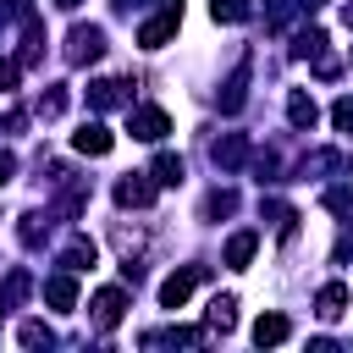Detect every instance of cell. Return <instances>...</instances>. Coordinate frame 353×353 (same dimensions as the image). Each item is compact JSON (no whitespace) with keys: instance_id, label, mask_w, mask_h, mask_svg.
I'll return each mask as SVG.
<instances>
[{"instance_id":"26","label":"cell","mask_w":353,"mask_h":353,"mask_svg":"<svg viewBox=\"0 0 353 353\" xmlns=\"http://www.w3.org/2000/svg\"><path fill=\"white\" fill-rule=\"evenodd\" d=\"M232 210H237V193H232V188H215V193L204 199V215H232Z\"/></svg>"},{"instance_id":"11","label":"cell","mask_w":353,"mask_h":353,"mask_svg":"<svg viewBox=\"0 0 353 353\" xmlns=\"http://www.w3.org/2000/svg\"><path fill=\"white\" fill-rule=\"evenodd\" d=\"M254 248H259V232H232V237H226V265H232V270H248Z\"/></svg>"},{"instance_id":"32","label":"cell","mask_w":353,"mask_h":353,"mask_svg":"<svg viewBox=\"0 0 353 353\" xmlns=\"http://www.w3.org/2000/svg\"><path fill=\"white\" fill-rule=\"evenodd\" d=\"M303 6H320V0H303Z\"/></svg>"},{"instance_id":"24","label":"cell","mask_w":353,"mask_h":353,"mask_svg":"<svg viewBox=\"0 0 353 353\" xmlns=\"http://www.w3.org/2000/svg\"><path fill=\"white\" fill-rule=\"evenodd\" d=\"M325 210L342 215V221H353V188H325Z\"/></svg>"},{"instance_id":"5","label":"cell","mask_w":353,"mask_h":353,"mask_svg":"<svg viewBox=\"0 0 353 353\" xmlns=\"http://www.w3.org/2000/svg\"><path fill=\"white\" fill-rule=\"evenodd\" d=\"M88 309H94V325L110 331V325H121V314H127V292H121V287H99Z\"/></svg>"},{"instance_id":"17","label":"cell","mask_w":353,"mask_h":353,"mask_svg":"<svg viewBox=\"0 0 353 353\" xmlns=\"http://www.w3.org/2000/svg\"><path fill=\"white\" fill-rule=\"evenodd\" d=\"M342 309H347V287H342V281L320 287V298H314V314H320V320H342Z\"/></svg>"},{"instance_id":"7","label":"cell","mask_w":353,"mask_h":353,"mask_svg":"<svg viewBox=\"0 0 353 353\" xmlns=\"http://www.w3.org/2000/svg\"><path fill=\"white\" fill-rule=\"evenodd\" d=\"M116 105H127V83H121V77L88 83V110H116Z\"/></svg>"},{"instance_id":"21","label":"cell","mask_w":353,"mask_h":353,"mask_svg":"<svg viewBox=\"0 0 353 353\" xmlns=\"http://www.w3.org/2000/svg\"><path fill=\"white\" fill-rule=\"evenodd\" d=\"M292 55L320 61V55H325V33H320V28H303V33H298V44H292Z\"/></svg>"},{"instance_id":"25","label":"cell","mask_w":353,"mask_h":353,"mask_svg":"<svg viewBox=\"0 0 353 353\" xmlns=\"http://www.w3.org/2000/svg\"><path fill=\"white\" fill-rule=\"evenodd\" d=\"M210 17L215 22H243L248 17V0H210Z\"/></svg>"},{"instance_id":"8","label":"cell","mask_w":353,"mask_h":353,"mask_svg":"<svg viewBox=\"0 0 353 353\" xmlns=\"http://www.w3.org/2000/svg\"><path fill=\"white\" fill-rule=\"evenodd\" d=\"M110 143H116V138H110V127H99V121H83V127L72 132V149H77V154H110Z\"/></svg>"},{"instance_id":"12","label":"cell","mask_w":353,"mask_h":353,"mask_svg":"<svg viewBox=\"0 0 353 353\" xmlns=\"http://www.w3.org/2000/svg\"><path fill=\"white\" fill-rule=\"evenodd\" d=\"M44 298H50L55 309H72V303H77V270H61V276H50V281H44Z\"/></svg>"},{"instance_id":"19","label":"cell","mask_w":353,"mask_h":353,"mask_svg":"<svg viewBox=\"0 0 353 353\" xmlns=\"http://www.w3.org/2000/svg\"><path fill=\"white\" fill-rule=\"evenodd\" d=\"M28 292H33V276H28V270H11V276H6V287H0V309H17Z\"/></svg>"},{"instance_id":"27","label":"cell","mask_w":353,"mask_h":353,"mask_svg":"<svg viewBox=\"0 0 353 353\" xmlns=\"http://www.w3.org/2000/svg\"><path fill=\"white\" fill-rule=\"evenodd\" d=\"M17 77H22V61H0V94H11Z\"/></svg>"},{"instance_id":"9","label":"cell","mask_w":353,"mask_h":353,"mask_svg":"<svg viewBox=\"0 0 353 353\" xmlns=\"http://www.w3.org/2000/svg\"><path fill=\"white\" fill-rule=\"evenodd\" d=\"M287 121H292L298 132H309V127L320 121V105H314V99H309L303 88H292V94H287Z\"/></svg>"},{"instance_id":"1","label":"cell","mask_w":353,"mask_h":353,"mask_svg":"<svg viewBox=\"0 0 353 353\" xmlns=\"http://www.w3.org/2000/svg\"><path fill=\"white\" fill-rule=\"evenodd\" d=\"M99 55H105V28L77 22V28L66 33V61H72V66H88V61H99Z\"/></svg>"},{"instance_id":"4","label":"cell","mask_w":353,"mask_h":353,"mask_svg":"<svg viewBox=\"0 0 353 353\" xmlns=\"http://www.w3.org/2000/svg\"><path fill=\"white\" fill-rule=\"evenodd\" d=\"M199 281H204V265H182V270H171V276L160 281V303H165V309H182L188 292H193Z\"/></svg>"},{"instance_id":"10","label":"cell","mask_w":353,"mask_h":353,"mask_svg":"<svg viewBox=\"0 0 353 353\" xmlns=\"http://www.w3.org/2000/svg\"><path fill=\"white\" fill-rule=\"evenodd\" d=\"M210 154H215V165H221V171H237V165L248 160V138H243V132H226Z\"/></svg>"},{"instance_id":"29","label":"cell","mask_w":353,"mask_h":353,"mask_svg":"<svg viewBox=\"0 0 353 353\" xmlns=\"http://www.w3.org/2000/svg\"><path fill=\"white\" fill-rule=\"evenodd\" d=\"M11 176H17V154H11V149H0V188H6Z\"/></svg>"},{"instance_id":"6","label":"cell","mask_w":353,"mask_h":353,"mask_svg":"<svg viewBox=\"0 0 353 353\" xmlns=\"http://www.w3.org/2000/svg\"><path fill=\"white\" fill-rule=\"evenodd\" d=\"M116 204H121V210L154 204V176H121V182H116Z\"/></svg>"},{"instance_id":"3","label":"cell","mask_w":353,"mask_h":353,"mask_svg":"<svg viewBox=\"0 0 353 353\" xmlns=\"http://www.w3.org/2000/svg\"><path fill=\"white\" fill-rule=\"evenodd\" d=\"M127 132H132V138H143V143H160V138L171 132V116H165L160 105H138V110L127 116Z\"/></svg>"},{"instance_id":"13","label":"cell","mask_w":353,"mask_h":353,"mask_svg":"<svg viewBox=\"0 0 353 353\" xmlns=\"http://www.w3.org/2000/svg\"><path fill=\"white\" fill-rule=\"evenodd\" d=\"M204 325L226 336V331L237 325V298H221V292H215V298H210V309H204Z\"/></svg>"},{"instance_id":"30","label":"cell","mask_w":353,"mask_h":353,"mask_svg":"<svg viewBox=\"0 0 353 353\" xmlns=\"http://www.w3.org/2000/svg\"><path fill=\"white\" fill-rule=\"evenodd\" d=\"M138 6H143V0H116V11H138Z\"/></svg>"},{"instance_id":"14","label":"cell","mask_w":353,"mask_h":353,"mask_svg":"<svg viewBox=\"0 0 353 353\" xmlns=\"http://www.w3.org/2000/svg\"><path fill=\"white\" fill-rule=\"evenodd\" d=\"M287 331H292V320H287V314H259V320H254V342H259V347L287 342Z\"/></svg>"},{"instance_id":"22","label":"cell","mask_w":353,"mask_h":353,"mask_svg":"<svg viewBox=\"0 0 353 353\" xmlns=\"http://www.w3.org/2000/svg\"><path fill=\"white\" fill-rule=\"evenodd\" d=\"M61 110H66V83H50V88L39 94V116H44V121H55Z\"/></svg>"},{"instance_id":"20","label":"cell","mask_w":353,"mask_h":353,"mask_svg":"<svg viewBox=\"0 0 353 353\" xmlns=\"http://www.w3.org/2000/svg\"><path fill=\"white\" fill-rule=\"evenodd\" d=\"M199 336H204V331H193V325H171V331H149L143 342H149V347H154V342H171V347H193Z\"/></svg>"},{"instance_id":"28","label":"cell","mask_w":353,"mask_h":353,"mask_svg":"<svg viewBox=\"0 0 353 353\" xmlns=\"http://www.w3.org/2000/svg\"><path fill=\"white\" fill-rule=\"evenodd\" d=\"M331 121H336V132H353V99H336Z\"/></svg>"},{"instance_id":"2","label":"cell","mask_w":353,"mask_h":353,"mask_svg":"<svg viewBox=\"0 0 353 353\" xmlns=\"http://www.w3.org/2000/svg\"><path fill=\"white\" fill-rule=\"evenodd\" d=\"M176 22H182V0H165V11L138 28V44H143V50H165L171 33H176Z\"/></svg>"},{"instance_id":"31","label":"cell","mask_w":353,"mask_h":353,"mask_svg":"<svg viewBox=\"0 0 353 353\" xmlns=\"http://www.w3.org/2000/svg\"><path fill=\"white\" fill-rule=\"evenodd\" d=\"M55 6H61V11H77V6H83V0H55Z\"/></svg>"},{"instance_id":"16","label":"cell","mask_w":353,"mask_h":353,"mask_svg":"<svg viewBox=\"0 0 353 353\" xmlns=\"http://www.w3.org/2000/svg\"><path fill=\"white\" fill-rule=\"evenodd\" d=\"M94 259H99V248H94L88 237H72V243L61 248V270H88Z\"/></svg>"},{"instance_id":"15","label":"cell","mask_w":353,"mask_h":353,"mask_svg":"<svg viewBox=\"0 0 353 353\" xmlns=\"http://www.w3.org/2000/svg\"><path fill=\"white\" fill-rule=\"evenodd\" d=\"M149 176H154V188H176V182L188 176V165H182V154H154Z\"/></svg>"},{"instance_id":"18","label":"cell","mask_w":353,"mask_h":353,"mask_svg":"<svg viewBox=\"0 0 353 353\" xmlns=\"http://www.w3.org/2000/svg\"><path fill=\"white\" fill-rule=\"evenodd\" d=\"M243 99H248V61H243V66H237V72L226 77V94H221V110L232 116V110H243Z\"/></svg>"},{"instance_id":"23","label":"cell","mask_w":353,"mask_h":353,"mask_svg":"<svg viewBox=\"0 0 353 353\" xmlns=\"http://www.w3.org/2000/svg\"><path fill=\"white\" fill-rule=\"evenodd\" d=\"M17 342H22V347H50V342H55V331H50L44 320H22V331H17Z\"/></svg>"}]
</instances>
